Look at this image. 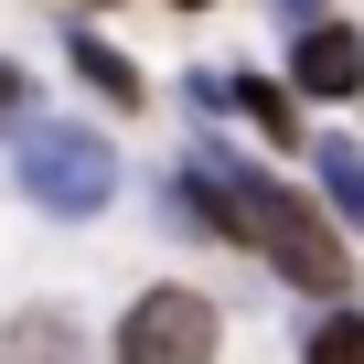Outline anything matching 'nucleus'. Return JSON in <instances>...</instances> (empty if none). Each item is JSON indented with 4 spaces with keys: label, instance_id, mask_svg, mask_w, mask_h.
<instances>
[{
    "label": "nucleus",
    "instance_id": "1a4fd4ad",
    "mask_svg": "<svg viewBox=\"0 0 364 364\" xmlns=\"http://www.w3.org/2000/svg\"><path fill=\"white\" fill-rule=\"evenodd\" d=\"M289 97H300V86H236V107H247L268 139H289V129H300V118H289Z\"/></svg>",
    "mask_w": 364,
    "mask_h": 364
},
{
    "label": "nucleus",
    "instance_id": "423d86ee",
    "mask_svg": "<svg viewBox=\"0 0 364 364\" xmlns=\"http://www.w3.org/2000/svg\"><path fill=\"white\" fill-rule=\"evenodd\" d=\"M321 193H332V215L364 236V150H353V139H321Z\"/></svg>",
    "mask_w": 364,
    "mask_h": 364
},
{
    "label": "nucleus",
    "instance_id": "9d476101",
    "mask_svg": "<svg viewBox=\"0 0 364 364\" xmlns=\"http://www.w3.org/2000/svg\"><path fill=\"white\" fill-rule=\"evenodd\" d=\"M0 118H22V75L11 65H0Z\"/></svg>",
    "mask_w": 364,
    "mask_h": 364
},
{
    "label": "nucleus",
    "instance_id": "0eeeda50",
    "mask_svg": "<svg viewBox=\"0 0 364 364\" xmlns=\"http://www.w3.org/2000/svg\"><path fill=\"white\" fill-rule=\"evenodd\" d=\"M75 75H86L97 97H118V107H139V75H129V54H118V43H97V33H75Z\"/></svg>",
    "mask_w": 364,
    "mask_h": 364
},
{
    "label": "nucleus",
    "instance_id": "6e6552de",
    "mask_svg": "<svg viewBox=\"0 0 364 364\" xmlns=\"http://www.w3.org/2000/svg\"><path fill=\"white\" fill-rule=\"evenodd\" d=\"M300 364H364V311H332V321H311Z\"/></svg>",
    "mask_w": 364,
    "mask_h": 364
},
{
    "label": "nucleus",
    "instance_id": "ddd939ff",
    "mask_svg": "<svg viewBox=\"0 0 364 364\" xmlns=\"http://www.w3.org/2000/svg\"><path fill=\"white\" fill-rule=\"evenodd\" d=\"M182 11H215V0H182Z\"/></svg>",
    "mask_w": 364,
    "mask_h": 364
},
{
    "label": "nucleus",
    "instance_id": "f03ea898",
    "mask_svg": "<svg viewBox=\"0 0 364 364\" xmlns=\"http://www.w3.org/2000/svg\"><path fill=\"white\" fill-rule=\"evenodd\" d=\"M11 171L43 215H107V193H118V150L97 129H22Z\"/></svg>",
    "mask_w": 364,
    "mask_h": 364
},
{
    "label": "nucleus",
    "instance_id": "f257e3e1",
    "mask_svg": "<svg viewBox=\"0 0 364 364\" xmlns=\"http://www.w3.org/2000/svg\"><path fill=\"white\" fill-rule=\"evenodd\" d=\"M204 182H215V193H225V215H236V247H257L289 289H343V247H332V225L289 193V182H268V171H247V161H225V150H204L193 161Z\"/></svg>",
    "mask_w": 364,
    "mask_h": 364
},
{
    "label": "nucleus",
    "instance_id": "9b49d317",
    "mask_svg": "<svg viewBox=\"0 0 364 364\" xmlns=\"http://www.w3.org/2000/svg\"><path fill=\"white\" fill-rule=\"evenodd\" d=\"M279 22H321V0H279Z\"/></svg>",
    "mask_w": 364,
    "mask_h": 364
},
{
    "label": "nucleus",
    "instance_id": "20e7f679",
    "mask_svg": "<svg viewBox=\"0 0 364 364\" xmlns=\"http://www.w3.org/2000/svg\"><path fill=\"white\" fill-rule=\"evenodd\" d=\"M289 86H300V97H364V33H353V22H300Z\"/></svg>",
    "mask_w": 364,
    "mask_h": 364
},
{
    "label": "nucleus",
    "instance_id": "f8f14e48",
    "mask_svg": "<svg viewBox=\"0 0 364 364\" xmlns=\"http://www.w3.org/2000/svg\"><path fill=\"white\" fill-rule=\"evenodd\" d=\"M65 11H107V0H65Z\"/></svg>",
    "mask_w": 364,
    "mask_h": 364
},
{
    "label": "nucleus",
    "instance_id": "7ed1b4c3",
    "mask_svg": "<svg viewBox=\"0 0 364 364\" xmlns=\"http://www.w3.org/2000/svg\"><path fill=\"white\" fill-rule=\"evenodd\" d=\"M215 300L204 289H139L118 321V364H215Z\"/></svg>",
    "mask_w": 364,
    "mask_h": 364
},
{
    "label": "nucleus",
    "instance_id": "39448f33",
    "mask_svg": "<svg viewBox=\"0 0 364 364\" xmlns=\"http://www.w3.org/2000/svg\"><path fill=\"white\" fill-rule=\"evenodd\" d=\"M0 364H86V343H75L65 311H22L11 332H0Z\"/></svg>",
    "mask_w": 364,
    "mask_h": 364
}]
</instances>
